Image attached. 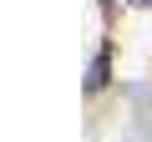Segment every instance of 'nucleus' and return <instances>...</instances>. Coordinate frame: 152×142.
I'll list each match as a JSON object with an SVG mask.
<instances>
[{
	"mask_svg": "<svg viewBox=\"0 0 152 142\" xmlns=\"http://www.w3.org/2000/svg\"><path fill=\"white\" fill-rule=\"evenodd\" d=\"M107 81H112V36L96 46V56H91V66H86V97H96Z\"/></svg>",
	"mask_w": 152,
	"mask_h": 142,
	"instance_id": "1",
	"label": "nucleus"
},
{
	"mask_svg": "<svg viewBox=\"0 0 152 142\" xmlns=\"http://www.w3.org/2000/svg\"><path fill=\"white\" fill-rule=\"evenodd\" d=\"M127 5H137V10H147V5H152V0H127Z\"/></svg>",
	"mask_w": 152,
	"mask_h": 142,
	"instance_id": "2",
	"label": "nucleus"
},
{
	"mask_svg": "<svg viewBox=\"0 0 152 142\" xmlns=\"http://www.w3.org/2000/svg\"><path fill=\"white\" fill-rule=\"evenodd\" d=\"M96 5H102V10H107V15H112V5H117V0H96Z\"/></svg>",
	"mask_w": 152,
	"mask_h": 142,
	"instance_id": "3",
	"label": "nucleus"
}]
</instances>
